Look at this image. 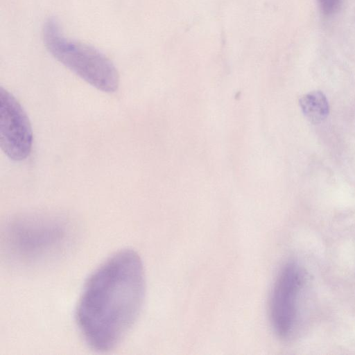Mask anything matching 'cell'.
Listing matches in <instances>:
<instances>
[{
	"mask_svg": "<svg viewBox=\"0 0 355 355\" xmlns=\"http://www.w3.org/2000/svg\"><path fill=\"white\" fill-rule=\"evenodd\" d=\"M304 273L296 261H288L275 282L269 305L271 324L275 334L284 341L297 334Z\"/></svg>",
	"mask_w": 355,
	"mask_h": 355,
	"instance_id": "obj_4",
	"label": "cell"
},
{
	"mask_svg": "<svg viewBox=\"0 0 355 355\" xmlns=\"http://www.w3.org/2000/svg\"><path fill=\"white\" fill-rule=\"evenodd\" d=\"M340 0H319L322 12L329 15L334 13L340 4Z\"/></svg>",
	"mask_w": 355,
	"mask_h": 355,
	"instance_id": "obj_7",
	"label": "cell"
},
{
	"mask_svg": "<svg viewBox=\"0 0 355 355\" xmlns=\"http://www.w3.org/2000/svg\"><path fill=\"white\" fill-rule=\"evenodd\" d=\"M69 228L59 220L28 217L8 225L6 250L24 265H36L59 254L69 241Z\"/></svg>",
	"mask_w": 355,
	"mask_h": 355,
	"instance_id": "obj_3",
	"label": "cell"
},
{
	"mask_svg": "<svg viewBox=\"0 0 355 355\" xmlns=\"http://www.w3.org/2000/svg\"><path fill=\"white\" fill-rule=\"evenodd\" d=\"M303 114L313 123H319L328 116L329 105L324 94L313 91L304 94L299 101Z\"/></svg>",
	"mask_w": 355,
	"mask_h": 355,
	"instance_id": "obj_6",
	"label": "cell"
},
{
	"mask_svg": "<svg viewBox=\"0 0 355 355\" xmlns=\"http://www.w3.org/2000/svg\"><path fill=\"white\" fill-rule=\"evenodd\" d=\"M142 261L137 252L120 250L87 279L76 311L79 330L99 352L115 348L136 322L145 296Z\"/></svg>",
	"mask_w": 355,
	"mask_h": 355,
	"instance_id": "obj_1",
	"label": "cell"
},
{
	"mask_svg": "<svg viewBox=\"0 0 355 355\" xmlns=\"http://www.w3.org/2000/svg\"><path fill=\"white\" fill-rule=\"evenodd\" d=\"M42 37L49 52L83 80L106 93L118 89L119 76L112 62L96 48L67 38L55 17L45 21Z\"/></svg>",
	"mask_w": 355,
	"mask_h": 355,
	"instance_id": "obj_2",
	"label": "cell"
},
{
	"mask_svg": "<svg viewBox=\"0 0 355 355\" xmlns=\"http://www.w3.org/2000/svg\"><path fill=\"white\" fill-rule=\"evenodd\" d=\"M33 132L29 119L15 97L0 88V146L14 161L26 159L31 151Z\"/></svg>",
	"mask_w": 355,
	"mask_h": 355,
	"instance_id": "obj_5",
	"label": "cell"
}]
</instances>
